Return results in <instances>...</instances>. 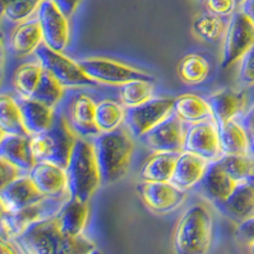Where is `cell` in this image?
Wrapping results in <instances>:
<instances>
[{"mask_svg":"<svg viewBox=\"0 0 254 254\" xmlns=\"http://www.w3.org/2000/svg\"><path fill=\"white\" fill-rule=\"evenodd\" d=\"M14 242L23 254H89L97 248L84 235L71 238L63 234L55 217L29 226Z\"/></svg>","mask_w":254,"mask_h":254,"instance_id":"cell-1","label":"cell"},{"mask_svg":"<svg viewBox=\"0 0 254 254\" xmlns=\"http://www.w3.org/2000/svg\"><path fill=\"white\" fill-rule=\"evenodd\" d=\"M102 185L119 182L128 172L132 159L133 137L126 127L112 132L99 133L92 139Z\"/></svg>","mask_w":254,"mask_h":254,"instance_id":"cell-2","label":"cell"},{"mask_svg":"<svg viewBox=\"0 0 254 254\" xmlns=\"http://www.w3.org/2000/svg\"><path fill=\"white\" fill-rule=\"evenodd\" d=\"M214 240V216L203 203H193L179 217L173 234L174 254H207Z\"/></svg>","mask_w":254,"mask_h":254,"instance_id":"cell-3","label":"cell"},{"mask_svg":"<svg viewBox=\"0 0 254 254\" xmlns=\"http://www.w3.org/2000/svg\"><path fill=\"white\" fill-rule=\"evenodd\" d=\"M67 190L71 198L88 202L102 185L93 142L78 137L66 167Z\"/></svg>","mask_w":254,"mask_h":254,"instance_id":"cell-4","label":"cell"},{"mask_svg":"<svg viewBox=\"0 0 254 254\" xmlns=\"http://www.w3.org/2000/svg\"><path fill=\"white\" fill-rule=\"evenodd\" d=\"M78 136L71 130L65 115H56L46 132L31 136L32 153L36 162H47L66 169Z\"/></svg>","mask_w":254,"mask_h":254,"instance_id":"cell-5","label":"cell"},{"mask_svg":"<svg viewBox=\"0 0 254 254\" xmlns=\"http://www.w3.org/2000/svg\"><path fill=\"white\" fill-rule=\"evenodd\" d=\"M78 63L85 75L95 84L122 87L133 80H154L153 76L147 72L110 58L92 56L81 59Z\"/></svg>","mask_w":254,"mask_h":254,"instance_id":"cell-6","label":"cell"},{"mask_svg":"<svg viewBox=\"0 0 254 254\" xmlns=\"http://www.w3.org/2000/svg\"><path fill=\"white\" fill-rule=\"evenodd\" d=\"M69 198L70 196L46 197L41 202L28 206L23 210L15 212H1V230L9 239L14 240L23 234L29 226L55 217Z\"/></svg>","mask_w":254,"mask_h":254,"instance_id":"cell-7","label":"cell"},{"mask_svg":"<svg viewBox=\"0 0 254 254\" xmlns=\"http://www.w3.org/2000/svg\"><path fill=\"white\" fill-rule=\"evenodd\" d=\"M35 54L45 71L51 74L64 88H83L95 85L94 81L85 75L78 61L67 58L63 52L54 51L42 44Z\"/></svg>","mask_w":254,"mask_h":254,"instance_id":"cell-8","label":"cell"},{"mask_svg":"<svg viewBox=\"0 0 254 254\" xmlns=\"http://www.w3.org/2000/svg\"><path fill=\"white\" fill-rule=\"evenodd\" d=\"M254 46V22L244 13L235 12L226 26L221 52V67L228 69L242 60Z\"/></svg>","mask_w":254,"mask_h":254,"instance_id":"cell-9","label":"cell"},{"mask_svg":"<svg viewBox=\"0 0 254 254\" xmlns=\"http://www.w3.org/2000/svg\"><path fill=\"white\" fill-rule=\"evenodd\" d=\"M173 106L174 99L172 98H153L136 107L126 108L125 127L130 131L132 137L141 139L173 115Z\"/></svg>","mask_w":254,"mask_h":254,"instance_id":"cell-10","label":"cell"},{"mask_svg":"<svg viewBox=\"0 0 254 254\" xmlns=\"http://www.w3.org/2000/svg\"><path fill=\"white\" fill-rule=\"evenodd\" d=\"M44 44L54 51L63 52L70 41V27L67 17L54 0H45L37 10Z\"/></svg>","mask_w":254,"mask_h":254,"instance_id":"cell-11","label":"cell"},{"mask_svg":"<svg viewBox=\"0 0 254 254\" xmlns=\"http://www.w3.org/2000/svg\"><path fill=\"white\" fill-rule=\"evenodd\" d=\"M136 190L146 208L156 215L171 214L187 198V192L171 182H140Z\"/></svg>","mask_w":254,"mask_h":254,"instance_id":"cell-12","label":"cell"},{"mask_svg":"<svg viewBox=\"0 0 254 254\" xmlns=\"http://www.w3.org/2000/svg\"><path fill=\"white\" fill-rule=\"evenodd\" d=\"M185 151L207 162H215L221 158L219 127L215 120L192 124L186 128Z\"/></svg>","mask_w":254,"mask_h":254,"instance_id":"cell-13","label":"cell"},{"mask_svg":"<svg viewBox=\"0 0 254 254\" xmlns=\"http://www.w3.org/2000/svg\"><path fill=\"white\" fill-rule=\"evenodd\" d=\"M185 137L186 128L183 122L176 115H171L142 136L141 141L153 153L181 154L185 151Z\"/></svg>","mask_w":254,"mask_h":254,"instance_id":"cell-14","label":"cell"},{"mask_svg":"<svg viewBox=\"0 0 254 254\" xmlns=\"http://www.w3.org/2000/svg\"><path fill=\"white\" fill-rule=\"evenodd\" d=\"M95 102L84 93L71 95L67 103L66 120L78 137L94 139L99 130L95 125Z\"/></svg>","mask_w":254,"mask_h":254,"instance_id":"cell-15","label":"cell"},{"mask_svg":"<svg viewBox=\"0 0 254 254\" xmlns=\"http://www.w3.org/2000/svg\"><path fill=\"white\" fill-rule=\"evenodd\" d=\"M46 197L36 187L29 174L19 177L0 190L1 212H15L41 202Z\"/></svg>","mask_w":254,"mask_h":254,"instance_id":"cell-16","label":"cell"},{"mask_svg":"<svg viewBox=\"0 0 254 254\" xmlns=\"http://www.w3.org/2000/svg\"><path fill=\"white\" fill-rule=\"evenodd\" d=\"M238 183L224 172L219 160L208 163L202 179L196 186L201 196L214 206L224 202L235 190Z\"/></svg>","mask_w":254,"mask_h":254,"instance_id":"cell-17","label":"cell"},{"mask_svg":"<svg viewBox=\"0 0 254 254\" xmlns=\"http://www.w3.org/2000/svg\"><path fill=\"white\" fill-rule=\"evenodd\" d=\"M29 177L45 197L70 196L66 169L47 162H38L29 172Z\"/></svg>","mask_w":254,"mask_h":254,"instance_id":"cell-18","label":"cell"},{"mask_svg":"<svg viewBox=\"0 0 254 254\" xmlns=\"http://www.w3.org/2000/svg\"><path fill=\"white\" fill-rule=\"evenodd\" d=\"M214 120L217 126H224L244 112L247 107V95L244 92L231 89H222L215 92L207 98Z\"/></svg>","mask_w":254,"mask_h":254,"instance_id":"cell-19","label":"cell"},{"mask_svg":"<svg viewBox=\"0 0 254 254\" xmlns=\"http://www.w3.org/2000/svg\"><path fill=\"white\" fill-rule=\"evenodd\" d=\"M220 214L233 222L246 221L254 216V190L247 182L238 183L233 193L215 206Z\"/></svg>","mask_w":254,"mask_h":254,"instance_id":"cell-20","label":"cell"},{"mask_svg":"<svg viewBox=\"0 0 254 254\" xmlns=\"http://www.w3.org/2000/svg\"><path fill=\"white\" fill-rule=\"evenodd\" d=\"M89 214L90 208L88 202L70 197L56 214L55 221L63 234L66 237L79 238L83 237L84 230L87 229Z\"/></svg>","mask_w":254,"mask_h":254,"instance_id":"cell-21","label":"cell"},{"mask_svg":"<svg viewBox=\"0 0 254 254\" xmlns=\"http://www.w3.org/2000/svg\"><path fill=\"white\" fill-rule=\"evenodd\" d=\"M208 163L210 162L199 156L183 151L178 155L173 176L169 182L179 190L187 192L198 185L205 174Z\"/></svg>","mask_w":254,"mask_h":254,"instance_id":"cell-22","label":"cell"},{"mask_svg":"<svg viewBox=\"0 0 254 254\" xmlns=\"http://www.w3.org/2000/svg\"><path fill=\"white\" fill-rule=\"evenodd\" d=\"M0 158L17 165L20 171L29 173L37 163L32 153L31 136L1 135Z\"/></svg>","mask_w":254,"mask_h":254,"instance_id":"cell-23","label":"cell"},{"mask_svg":"<svg viewBox=\"0 0 254 254\" xmlns=\"http://www.w3.org/2000/svg\"><path fill=\"white\" fill-rule=\"evenodd\" d=\"M24 126L29 136L40 135L51 128L56 119L55 110L32 98L18 99Z\"/></svg>","mask_w":254,"mask_h":254,"instance_id":"cell-24","label":"cell"},{"mask_svg":"<svg viewBox=\"0 0 254 254\" xmlns=\"http://www.w3.org/2000/svg\"><path fill=\"white\" fill-rule=\"evenodd\" d=\"M42 44H44V37L37 18L27 19L18 24L13 29L9 38L10 51L18 58L29 56L37 51Z\"/></svg>","mask_w":254,"mask_h":254,"instance_id":"cell-25","label":"cell"},{"mask_svg":"<svg viewBox=\"0 0 254 254\" xmlns=\"http://www.w3.org/2000/svg\"><path fill=\"white\" fill-rule=\"evenodd\" d=\"M173 115H176L183 124L188 125L214 120L207 99H203L193 93H186L174 98Z\"/></svg>","mask_w":254,"mask_h":254,"instance_id":"cell-26","label":"cell"},{"mask_svg":"<svg viewBox=\"0 0 254 254\" xmlns=\"http://www.w3.org/2000/svg\"><path fill=\"white\" fill-rule=\"evenodd\" d=\"M179 154L153 153L140 169L142 182H169Z\"/></svg>","mask_w":254,"mask_h":254,"instance_id":"cell-27","label":"cell"},{"mask_svg":"<svg viewBox=\"0 0 254 254\" xmlns=\"http://www.w3.org/2000/svg\"><path fill=\"white\" fill-rule=\"evenodd\" d=\"M219 136L222 155H251L248 135L240 122L231 121L220 126Z\"/></svg>","mask_w":254,"mask_h":254,"instance_id":"cell-28","label":"cell"},{"mask_svg":"<svg viewBox=\"0 0 254 254\" xmlns=\"http://www.w3.org/2000/svg\"><path fill=\"white\" fill-rule=\"evenodd\" d=\"M0 130L1 135L29 136L18 101L6 93L0 97Z\"/></svg>","mask_w":254,"mask_h":254,"instance_id":"cell-29","label":"cell"},{"mask_svg":"<svg viewBox=\"0 0 254 254\" xmlns=\"http://www.w3.org/2000/svg\"><path fill=\"white\" fill-rule=\"evenodd\" d=\"M126 108L121 103L103 99L95 104V125L101 133L119 130L125 124Z\"/></svg>","mask_w":254,"mask_h":254,"instance_id":"cell-30","label":"cell"},{"mask_svg":"<svg viewBox=\"0 0 254 254\" xmlns=\"http://www.w3.org/2000/svg\"><path fill=\"white\" fill-rule=\"evenodd\" d=\"M177 72L179 79L187 85H198L210 76L211 65L198 54H187L179 61Z\"/></svg>","mask_w":254,"mask_h":254,"instance_id":"cell-31","label":"cell"},{"mask_svg":"<svg viewBox=\"0 0 254 254\" xmlns=\"http://www.w3.org/2000/svg\"><path fill=\"white\" fill-rule=\"evenodd\" d=\"M44 71V67L38 61L24 63L17 67L13 74V87L22 98H32Z\"/></svg>","mask_w":254,"mask_h":254,"instance_id":"cell-32","label":"cell"},{"mask_svg":"<svg viewBox=\"0 0 254 254\" xmlns=\"http://www.w3.org/2000/svg\"><path fill=\"white\" fill-rule=\"evenodd\" d=\"M192 31L199 40L206 42H216L225 35L226 27L222 17L211 13L210 10L201 12L194 17Z\"/></svg>","mask_w":254,"mask_h":254,"instance_id":"cell-33","label":"cell"},{"mask_svg":"<svg viewBox=\"0 0 254 254\" xmlns=\"http://www.w3.org/2000/svg\"><path fill=\"white\" fill-rule=\"evenodd\" d=\"M154 84L149 80H133L122 85L120 89V103L125 108L140 106L153 99Z\"/></svg>","mask_w":254,"mask_h":254,"instance_id":"cell-34","label":"cell"},{"mask_svg":"<svg viewBox=\"0 0 254 254\" xmlns=\"http://www.w3.org/2000/svg\"><path fill=\"white\" fill-rule=\"evenodd\" d=\"M217 160L224 172L237 183L246 182L254 174V156L252 155H222Z\"/></svg>","mask_w":254,"mask_h":254,"instance_id":"cell-35","label":"cell"},{"mask_svg":"<svg viewBox=\"0 0 254 254\" xmlns=\"http://www.w3.org/2000/svg\"><path fill=\"white\" fill-rule=\"evenodd\" d=\"M64 94H65V88L51 74L44 71L37 89L35 94L32 95V99L54 108L60 103L61 99L64 98Z\"/></svg>","mask_w":254,"mask_h":254,"instance_id":"cell-36","label":"cell"},{"mask_svg":"<svg viewBox=\"0 0 254 254\" xmlns=\"http://www.w3.org/2000/svg\"><path fill=\"white\" fill-rule=\"evenodd\" d=\"M42 1L45 0H1V12L10 22L22 23L37 13Z\"/></svg>","mask_w":254,"mask_h":254,"instance_id":"cell-37","label":"cell"},{"mask_svg":"<svg viewBox=\"0 0 254 254\" xmlns=\"http://www.w3.org/2000/svg\"><path fill=\"white\" fill-rule=\"evenodd\" d=\"M238 76L240 83L246 85H254V46L240 60Z\"/></svg>","mask_w":254,"mask_h":254,"instance_id":"cell-38","label":"cell"},{"mask_svg":"<svg viewBox=\"0 0 254 254\" xmlns=\"http://www.w3.org/2000/svg\"><path fill=\"white\" fill-rule=\"evenodd\" d=\"M207 10L214 14L225 17L231 14L237 8V0H205Z\"/></svg>","mask_w":254,"mask_h":254,"instance_id":"cell-39","label":"cell"},{"mask_svg":"<svg viewBox=\"0 0 254 254\" xmlns=\"http://www.w3.org/2000/svg\"><path fill=\"white\" fill-rule=\"evenodd\" d=\"M22 172L17 165L12 164L5 159L0 158V173H1V187H5L9 183L22 177Z\"/></svg>","mask_w":254,"mask_h":254,"instance_id":"cell-40","label":"cell"},{"mask_svg":"<svg viewBox=\"0 0 254 254\" xmlns=\"http://www.w3.org/2000/svg\"><path fill=\"white\" fill-rule=\"evenodd\" d=\"M240 124L244 127L249 140V147H251V155L254 156V102L249 107V110L244 113L240 120Z\"/></svg>","mask_w":254,"mask_h":254,"instance_id":"cell-41","label":"cell"},{"mask_svg":"<svg viewBox=\"0 0 254 254\" xmlns=\"http://www.w3.org/2000/svg\"><path fill=\"white\" fill-rule=\"evenodd\" d=\"M237 237L240 242L246 244H253L254 243V216L246 221L238 224L237 228Z\"/></svg>","mask_w":254,"mask_h":254,"instance_id":"cell-42","label":"cell"},{"mask_svg":"<svg viewBox=\"0 0 254 254\" xmlns=\"http://www.w3.org/2000/svg\"><path fill=\"white\" fill-rule=\"evenodd\" d=\"M56 4L59 5V8L63 10V13L66 17H70L71 14H74V12L78 8L80 0H54Z\"/></svg>","mask_w":254,"mask_h":254,"instance_id":"cell-43","label":"cell"},{"mask_svg":"<svg viewBox=\"0 0 254 254\" xmlns=\"http://www.w3.org/2000/svg\"><path fill=\"white\" fill-rule=\"evenodd\" d=\"M239 10L254 22V0H244L239 5Z\"/></svg>","mask_w":254,"mask_h":254,"instance_id":"cell-44","label":"cell"},{"mask_svg":"<svg viewBox=\"0 0 254 254\" xmlns=\"http://www.w3.org/2000/svg\"><path fill=\"white\" fill-rule=\"evenodd\" d=\"M0 252L1 254H19L17 247L13 246L12 242H8L5 239H3L0 243Z\"/></svg>","mask_w":254,"mask_h":254,"instance_id":"cell-45","label":"cell"},{"mask_svg":"<svg viewBox=\"0 0 254 254\" xmlns=\"http://www.w3.org/2000/svg\"><path fill=\"white\" fill-rule=\"evenodd\" d=\"M246 182L248 183V185L251 186V187L253 188V190H254V174H253V176H252V177H249V178L247 179Z\"/></svg>","mask_w":254,"mask_h":254,"instance_id":"cell-46","label":"cell"},{"mask_svg":"<svg viewBox=\"0 0 254 254\" xmlns=\"http://www.w3.org/2000/svg\"><path fill=\"white\" fill-rule=\"evenodd\" d=\"M89 254H103V253H102V251H99L98 248H95L94 251H93V252H90Z\"/></svg>","mask_w":254,"mask_h":254,"instance_id":"cell-47","label":"cell"},{"mask_svg":"<svg viewBox=\"0 0 254 254\" xmlns=\"http://www.w3.org/2000/svg\"><path fill=\"white\" fill-rule=\"evenodd\" d=\"M249 247H251V254H254V243L253 244H251Z\"/></svg>","mask_w":254,"mask_h":254,"instance_id":"cell-48","label":"cell"},{"mask_svg":"<svg viewBox=\"0 0 254 254\" xmlns=\"http://www.w3.org/2000/svg\"><path fill=\"white\" fill-rule=\"evenodd\" d=\"M243 1H244V0H237V4H238V5H240V4H242Z\"/></svg>","mask_w":254,"mask_h":254,"instance_id":"cell-49","label":"cell"},{"mask_svg":"<svg viewBox=\"0 0 254 254\" xmlns=\"http://www.w3.org/2000/svg\"><path fill=\"white\" fill-rule=\"evenodd\" d=\"M203 1H205V0H203Z\"/></svg>","mask_w":254,"mask_h":254,"instance_id":"cell-50","label":"cell"}]
</instances>
